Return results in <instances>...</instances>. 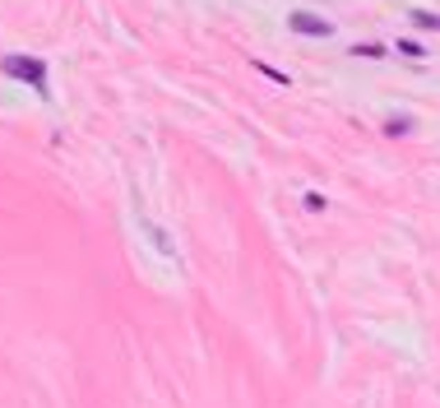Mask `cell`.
<instances>
[{
  "label": "cell",
  "mask_w": 440,
  "mask_h": 408,
  "mask_svg": "<svg viewBox=\"0 0 440 408\" xmlns=\"http://www.w3.org/2000/svg\"><path fill=\"white\" fill-rule=\"evenodd\" d=\"M398 47L408 51V56H426V47H422V42H412V37H403V42H398Z\"/></svg>",
  "instance_id": "cell-4"
},
{
  "label": "cell",
  "mask_w": 440,
  "mask_h": 408,
  "mask_svg": "<svg viewBox=\"0 0 440 408\" xmlns=\"http://www.w3.org/2000/svg\"><path fill=\"white\" fill-rule=\"evenodd\" d=\"M412 24L426 33H440V15H431V10H412Z\"/></svg>",
  "instance_id": "cell-3"
},
{
  "label": "cell",
  "mask_w": 440,
  "mask_h": 408,
  "mask_svg": "<svg viewBox=\"0 0 440 408\" xmlns=\"http://www.w3.org/2000/svg\"><path fill=\"white\" fill-rule=\"evenodd\" d=\"M255 70H259V75H269V79H278V84H288V75H278V70H273V65H264V61H255Z\"/></svg>",
  "instance_id": "cell-5"
},
{
  "label": "cell",
  "mask_w": 440,
  "mask_h": 408,
  "mask_svg": "<svg viewBox=\"0 0 440 408\" xmlns=\"http://www.w3.org/2000/svg\"><path fill=\"white\" fill-rule=\"evenodd\" d=\"M288 28L297 33V37H329V33H334V24H329V19H320V15H306V10H292V15H288Z\"/></svg>",
  "instance_id": "cell-2"
},
{
  "label": "cell",
  "mask_w": 440,
  "mask_h": 408,
  "mask_svg": "<svg viewBox=\"0 0 440 408\" xmlns=\"http://www.w3.org/2000/svg\"><path fill=\"white\" fill-rule=\"evenodd\" d=\"M0 75L24 79V84L37 89V93H46V65L37 61V56H0Z\"/></svg>",
  "instance_id": "cell-1"
}]
</instances>
